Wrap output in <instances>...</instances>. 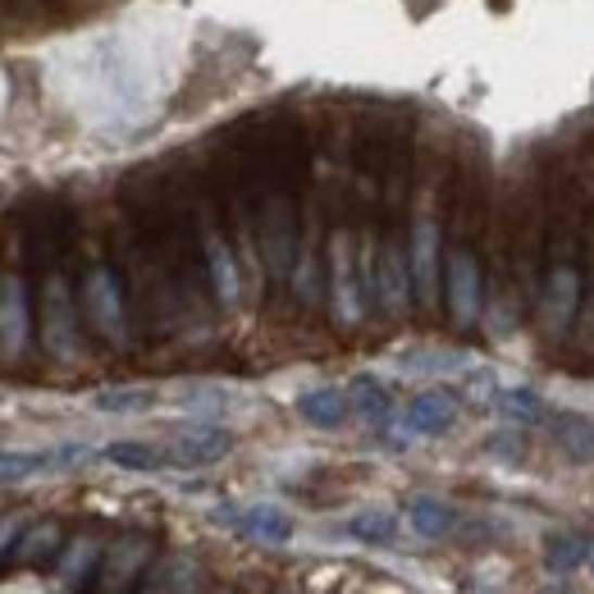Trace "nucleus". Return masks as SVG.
Listing matches in <instances>:
<instances>
[{"label":"nucleus","mask_w":594,"mask_h":594,"mask_svg":"<svg viewBox=\"0 0 594 594\" xmlns=\"http://www.w3.org/2000/svg\"><path fill=\"white\" fill-rule=\"evenodd\" d=\"M347 407L357 412L366 426H384L389 412H393V399H389V389L376 376H357L347 384Z\"/></svg>","instance_id":"nucleus-15"},{"label":"nucleus","mask_w":594,"mask_h":594,"mask_svg":"<svg viewBox=\"0 0 594 594\" xmlns=\"http://www.w3.org/2000/svg\"><path fill=\"white\" fill-rule=\"evenodd\" d=\"M55 548H60V526L41 521L24 535V544H18V563H47V558H55Z\"/></svg>","instance_id":"nucleus-26"},{"label":"nucleus","mask_w":594,"mask_h":594,"mask_svg":"<svg viewBox=\"0 0 594 594\" xmlns=\"http://www.w3.org/2000/svg\"><path fill=\"white\" fill-rule=\"evenodd\" d=\"M407 521L421 540H444V535L457 531V508L444 498H434V494H416L407 503Z\"/></svg>","instance_id":"nucleus-12"},{"label":"nucleus","mask_w":594,"mask_h":594,"mask_svg":"<svg viewBox=\"0 0 594 594\" xmlns=\"http://www.w3.org/2000/svg\"><path fill=\"white\" fill-rule=\"evenodd\" d=\"M92 558H97V544H92V540H78V544L69 548V558L60 563V571H64L69 581H78V577H83V567L92 563Z\"/></svg>","instance_id":"nucleus-27"},{"label":"nucleus","mask_w":594,"mask_h":594,"mask_svg":"<svg viewBox=\"0 0 594 594\" xmlns=\"http://www.w3.org/2000/svg\"><path fill=\"white\" fill-rule=\"evenodd\" d=\"M0 407H5V393H0Z\"/></svg>","instance_id":"nucleus-30"},{"label":"nucleus","mask_w":594,"mask_h":594,"mask_svg":"<svg viewBox=\"0 0 594 594\" xmlns=\"http://www.w3.org/2000/svg\"><path fill=\"white\" fill-rule=\"evenodd\" d=\"M347 393L334 389V384H320V389H306L302 399H298V416L306 426H316V430H334L343 426V416H347Z\"/></svg>","instance_id":"nucleus-13"},{"label":"nucleus","mask_w":594,"mask_h":594,"mask_svg":"<svg viewBox=\"0 0 594 594\" xmlns=\"http://www.w3.org/2000/svg\"><path fill=\"white\" fill-rule=\"evenodd\" d=\"M197 585H202V571H197V563L169 558V563H161L142 581V594H197Z\"/></svg>","instance_id":"nucleus-19"},{"label":"nucleus","mask_w":594,"mask_h":594,"mask_svg":"<svg viewBox=\"0 0 594 594\" xmlns=\"http://www.w3.org/2000/svg\"><path fill=\"white\" fill-rule=\"evenodd\" d=\"M238 526L252 535V540H266V544H289L293 540V517L283 508H270V503H256L238 517Z\"/></svg>","instance_id":"nucleus-18"},{"label":"nucleus","mask_w":594,"mask_h":594,"mask_svg":"<svg viewBox=\"0 0 594 594\" xmlns=\"http://www.w3.org/2000/svg\"><path fill=\"white\" fill-rule=\"evenodd\" d=\"M585 567H590V577H594V548H590V558H585Z\"/></svg>","instance_id":"nucleus-29"},{"label":"nucleus","mask_w":594,"mask_h":594,"mask_svg":"<svg viewBox=\"0 0 594 594\" xmlns=\"http://www.w3.org/2000/svg\"><path fill=\"white\" fill-rule=\"evenodd\" d=\"M329 293H334V320L339 325H357L362 320V289H357V270H352V238L343 229L329 233Z\"/></svg>","instance_id":"nucleus-2"},{"label":"nucleus","mask_w":594,"mask_h":594,"mask_svg":"<svg viewBox=\"0 0 594 594\" xmlns=\"http://www.w3.org/2000/svg\"><path fill=\"white\" fill-rule=\"evenodd\" d=\"M47 347L55 357H74L78 352V325H74V302L64 275L47 279Z\"/></svg>","instance_id":"nucleus-7"},{"label":"nucleus","mask_w":594,"mask_h":594,"mask_svg":"<svg viewBox=\"0 0 594 594\" xmlns=\"http://www.w3.org/2000/svg\"><path fill=\"white\" fill-rule=\"evenodd\" d=\"M585 558H590V540L577 531H563L544 544V563L554 571H577V567H585Z\"/></svg>","instance_id":"nucleus-22"},{"label":"nucleus","mask_w":594,"mask_h":594,"mask_svg":"<svg viewBox=\"0 0 594 594\" xmlns=\"http://www.w3.org/2000/svg\"><path fill=\"white\" fill-rule=\"evenodd\" d=\"M412 293L421 306H434V289H439V229L434 219H421V225L412 229Z\"/></svg>","instance_id":"nucleus-6"},{"label":"nucleus","mask_w":594,"mask_h":594,"mask_svg":"<svg viewBox=\"0 0 594 594\" xmlns=\"http://www.w3.org/2000/svg\"><path fill=\"white\" fill-rule=\"evenodd\" d=\"M376 302L389 316H407V306H412V266L399 243H389L376 256Z\"/></svg>","instance_id":"nucleus-5"},{"label":"nucleus","mask_w":594,"mask_h":594,"mask_svg":"<svg viewBox=\"0 0 594 594\" xmlns=\"http://www.w3.org/2000/svg\"><path fill=\"white\" fill-rule=\"evenodd\" d=\"M92 407L105 416H138V412L156 407V393L151 389H101V393H92Z\"/></svg>","instance_id":"nucleus-21"},{"label":"nucleus","mask_w":594,"mask_h":594,"mask_svg":"<svg viewBox=\"0 0 594 594\" xmlns=\"http://www.w3.org/2000/svg\"><path fill=\"white\" fill-rule=\"evenodd\" d=\"M494 403H498V412L508 416V421H521V426H531V421H540V416H544V399L535 389H498Z\"/></svg>","instance_id":"nucleus-24"},{"label":"nucleus","mask_w":594,"mask_h":594,"mask_svg":"<svg viewBox=\"0 0 594 594\" xmlns=\"http://www.w3.org/2000/svg\"><path fill=\"white\" fill-rule=\"evenodd\" d=\"M577 298H581L577 270H567V266L548 270V279H544V316H548V325H567L571 312H577Z\"/></svg>","instance_id":"nucleus-14"},{"label":"nucleus","mask_w":594,"mask_h":594,"mask_svg":"<svg viewBox=\"0 0 594 594\" xmlns=\"http://www.w3.org/2000/svg\"><path fill=\"white\" fill-rule=\"evenodd\" d=\"M261 248H266V266L270 275H289L293 270V211L289 202H266L261 215Z\"/></svg>","instance_id":"nucleus-8"},{"label":"nucleus","mask_w":594,"mask_h":594,"mask_svg":"<svg viewBox=\"0 0 594 594\" xmlns=\"http://www.w3.org/2000/svg\"><path fill=\"white\" fill-rule=\"evenodd\" d=\"M453 426H457V403H453V393H444V389H426V393H416V399L407 403V430H412V434L439 439V434H448Z\"/></svg>","instance_id":"nucleus-10"},{"label":"nucleus","mask_w":594,"mask_h":594,"mask_svg":"<svg viewBox=\"0 0 594 594\" xmlns=\"http://www.w3.org/2000/svg\"><path fill=\"white\" fill-rule=\"evenodd\" d=\"M233 453V434L225 426H188L174 434V457L188 467H211V462Z\"/></svg>","instance_id":"nucleus-11"},{"label":"nucleus","mask_w":594,"mask_h":594,"mask_svg":"<svg viewBox=\"0 0 594 594\" xmlns=\"http://www.w3.org/2000/svg\"><path fill=\"white\" fill-rule=\"evenodd\" d=\"M83 312L87 320L97 325V334L110 343H124L128 339V316H124V289H119V275L110 266H97L92 275L83 279Z\"/></svg>","instance_id":"nucleus-1"},{"label":"nucleus","mask_w":594,"mask_h":594,"mask_svg":"<svg viewBox=\"0 0 594 594\" xmlns=\"http://www.w3.org/2000/svg\"><path fill=\"white\" fill-rule=\"evenodd\" d=\"M206 266H211V283H215V298L233 306L238 302V266H233V252L229 243L219 238L215 229H206Z\"/></svg>","instance_id":"nucleus-16"},{"label":"nucleus","mask_w":594,"mask_h":594,"mask_svg":"<svg viewBox=\"0 0 594 594\" xmlns=\"http://www.w3.org/2000/svg\"><path fill=\"white\" fill-rule=\"evenodd\" d=\"M105 462H115V467H124V471H156L165 457L151 444H138V439H119V444L105 448Z\"/></svg>","instance_id":"nucleus-25"},{"label":"nucleus","mask_w":594,"mask_h":594,"mask_svg":"<svg viewBox=\"0 0 594 594\" xmlns=\"http://www.w3.org/2000/svg\"><path fill=\"white\" fill-rule=\"evenodd\" d=\"M51 471V448L28 453V448H0V485H24L33 476Z\"/></svg>","instance_id":"nucleus-20"},{"label":"nucleus","mask_w":594,"mask_h":594,"mask_svg":"<svg viewBox=\"0 0 594 594\" xmlns=\"http://www.w3.org/2000/svg\"><path fill=\"white\" fill-rule=\"evenodd\" d=\"M219 594H229V590H219Z\"/></svg>","instance_id":"nucleus-31"},{"label":"nucleus","mask_w":594,"mask_h":594,"mask_svg":"<svg viewBox=\"0 0 594 594\" xmlns=\"http://www.w3.org/2000/svg\"><path fill=\"white\" fill-rule=\"evenodd\" d=\"M554 439H558V448L567 453V462H577V467L594 462V426L585 421V416H577V412L554 416Z\"/></svg>","instance_id":"nucleus-17"},{"label":"nucleus","mask_w":594,"mask_h":594,"mask_svg":"<svg viewBox=\"0 0 594 594\" xmlns=\"http://www.w3.org/2000/svg\"><path fill=\"white\" fill-rule=\"evenodd\" d=\"M347 535L357 544H389L399 535V521H393V513H384V508H366L347 521Z\"/></svg>","instance_id":"nucleus-23"},{"label":"nucleus","mask_w":594,"mask_h":594,"mask_svg":"<svg viewBox=\"0 0 594 594\" xmlns=\"http://www.w3.org/2000/svg\"><path fill=\"white\" fill-rule=\"evenodd\" d=\"M18 531H24V521H18L14 513H10V517H0V558H5V548L18 540Z\"/></svg>","instance_id":"nucleus-28"},{"label":"nucleus","mask_w":594,"mask_h":594,"mask_svg":"<svg viewBox=\"0 0 594 594\" xmlns=\"http://www.w3.org/2000/svg\"><path fill=\"white\" fill-rule=\"evenodd\" d=\"M444 279H448V312L457 325H471L480 316V266L467 248H448L444 256Z\"/></svg>","instance_id":"nucleus-4"},{"label":"nucleus","mask_w":594,"mask_h":594,"mask_svg":"<svg viewBox=\"0 0 594 594\" xmlns=\"http://www.w3.org/2000/svg\"><path fill=\"white\" fill-rule=\"evenodd\" d=\"M151 563V544L147 540H119L110 554L101 558L97 571V594H134L142 571Z\"/></svg>","instance_id":"nucleus-3"},{"label":"nucleus","mask_w":594,"mask_h":594,"mask_svg":"<svg viewBox=\"0 0 594 594\" xmlns=\"http://www.w3.org/2000/svg\"><path fill=\"white\" fill-rule=\"evenodd\" d=\"M28 343V289L24 275H0V347L24 352Z\"/></svg>","instance_id":"nucleus-9"}]
</instances>
